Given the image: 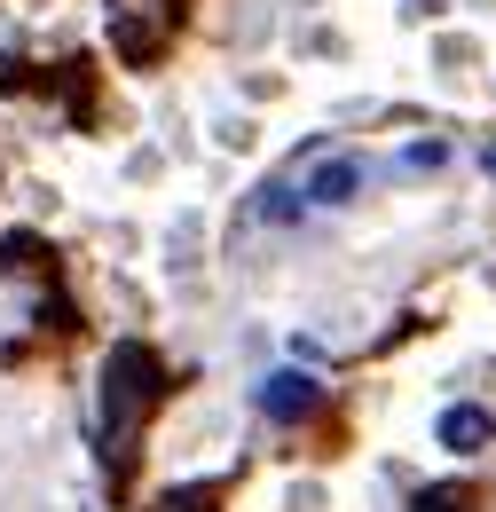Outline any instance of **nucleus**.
I'll use <instances>...</instances> for the list:
<instances>
[{"instance_id": "4", "label": "nucleus", "mask_w": 496, "mask_h": 512, "mask_svg": "<svg viewBox=\"0 0 496 512\" xmlns=\"http://www.w3.org/2000/svg\"><path fill=\"white\" fill-rule=\"evenodd\" d=\"M496 418L481 410V402H457V410H441V449L449 457H473V449H489Z\"/></svg>"}, {"instance_id": "2", "label": "nucleus", "mask_w": 496, "mask_h": 512, "mask_svg": "<svg viewBox=\"0 0 496 512\" xmlns=\"http://www.w3.org/2000/svg\"><path fill=\"white\" fill-rule=\"evenodd\" d=\"M252 410L276 418V426H300V418L323 410V379H308V371H268V379L252 386Z\"/></svg>"}, {"instance_id": "5", "label": "nucleus", "mask_w": 496, "mask_h": 512, "mask_svg": "<svg viewBox=\"0 0 496 512\" xmlns=\"http://www.w3.org/2000/svg\"><path fill=\"white\" fill-rule=\"evenodd\" d=\"M300 213H308V190H292V182H268V190L252 197V221H268V229H284Z\"/></svg>"}, {"instance_id": "7", "label": "nucleus", "mask_w": 496, "mask_h": 512, "mask_svg": "<svg viewBox=\"0 0 496 512\" xmlns=\"http://www.w3.org/2000/svg\"><path fill=\"white\" fill-rule=\"evenodd\" d=\"M394 166H402V174H441V166H449V142H410Z\"/></svg>"}, {"instance_id": "3", "label": "nucleus", "mask_w": 496, "mask_h": 512, "mask_svg": "<svg viewBox=\"0 0 496 512\" xmlns=\"http://www.w3.org/2000/svg\"><path fill=\"white\" fill-rule=\"evenodd\" d=\"M363 182H371V158H355V150H323L315 158V174H308V205H355L363 197Z\"/></svg>"}, {"instance_id": "8", "label": "nucleus", "mask_w": 496, "mask_h": 512, "mask_svg": "<svg viewBox=\"0 0 496 512\" xmlns=\"http://www.w3.org/2000/svg\"><path fill=\"white\" fill-rule=\"evenodd\" d=\"M0 260H8V268H48V245H40V237H8Z\"/></svg>"}, {"instance_id": "6", "label": "nucleus", "mask_w": 496, "mask_h": 512, "mask_svg": "<svg viewBox=\"0 0 496 512\" xmlns=\"http://www.w3.org/2000/svg\"><path fill=\"white\" fill-rule=\"evenodd\" d=\"M142 512H221V497L213 489H166V497H150Z\"/></svg>"}, {"instance_id": "9", "label": "nucleus", "mask_w": 496, "mask_h": 512, "mask_svg": "<svg viewBox=\"0 0 496 512\" xmlns=\"http://www.w3.org/2000/svg\"><path fill=\"white\" fill-rule=\"evenodd\" d=\"M473 497H449V489H434V497H418V512H465Z\"/></svg>"}, {"instance_id": "10", "label": "nucleus", "mask_w": 496, "mask_h": 512, "mask_svg": "<svg viewBox=\"0 0 496 512\" xmlns=\"http://www.w3.org/2000/svg\"><path fill=\"white\" fill-rule=\"evenodd\" d=\"M481 166H489V182H496V142H489V150H481Z\"/></svg>"}, {"instance_id": "1", "label": "nucleus", "mask_w": 496, "mask_h": 512, "mask_svg": "<svg viewBox=\"0 0 496 512\" xmlns=\"http://www.w3.org/2000/svg\"><path fill=\"white\" fill-rule=\"evenodd\" d=\"M158 394H166V363L142 339H119L103 355V371H95V457H103L111 481H126V442L142 434Z\"/></svg>"}]
</instances>
